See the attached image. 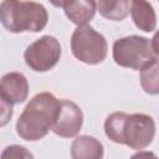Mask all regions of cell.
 Listing matches in <instances>:
<instances>
[{
    "label": "cell",
    "mask_w": 159,
    "mask_h": 159,
    "mask_svg": "<svg viewBox=\"0 0 159 159\" xmlns=\"http://www.w3.org/2000/svg\"><path fill=\"white\" fill-rule=\"evenodd\" d=\"M104 132L114 143L124 144L134 150H143L154 139L155 123L150 116L144 113L114 112L106 118Z\"/></svg>",
    "instance_id": "cell-1"
},
{
    "label": "cell",
    "mask_w": 159,
    "mask_h": 159,
    "mask_svg": "<svg viewBox=\"0 0 159 159\" xmlns=\"http://www.w3.org/2000/svg\"><path fill=\"white\" fill-rule=\"evenodd\" d=\"M60 111V101L50 92H41L24 108L16 122L17 135L27 142L42 139L52 129Z\"/></svg>",
    "instance_id": "cell-2"
},
{
    "label": "cell",
    "mask_w": 159,
    "mask_h": 159,
    "mask_svg": "<svg viewBox=\"0 0 159 159\" xmlns=\"http://www.w3.org/2000/svg\"><path fill=\"white\" fill-rule=\"evenodd\" d=\"M0 20L2 26L12 32H39L48 21L46 7L31 0H2L0 5Z\"/></svg>",
    "instance_id": "cell-3"
},
{
    "label": "cell",
    "mask_w": 159,
    "mask_h": 159,
    "mask_svg": "<svg viewBox=\"0 0 159 159\" xmlns=\"http://www.w3.org/2000/svg\"><path fill=\"white\" fill-rule=\"evenodd\" d=\"M72 55L87 65H97L106 60L108 45L106 37L89 25H78L71 36Z\"/></svg>",
    "instance_id": "cell-4"
},
{
    "label": "cell",
    "mask_w": 159,
    "mask_h": 159,
    "mask_svg": "<svg viewBox=\"0 0 159 159\" xmlns=\"http://www.w3.org/2000/svg\"><path fill=\"white\" fill-rule=\"evenodd\" d=\"M112 52L113 60L117 65L138 71L155 57L150 41L147 37L138 35L116 40Z\"/></svg>",
    "instance_id": "cell-5"
},
{
    "label": "cell",
    "mask_w": 159,
    "mask_h": 159,
    "mask_svg": "<svg viewBox=\"0 0 159 159\" xmlns=\"http://www.w3.org/2000/svg\"><path fill=\"white\" fill-rule=\"evenodd\" d=\"M61 57V45L53 36L45 35L30 43L24 58L26 65L35 72H46L53 68Z\"/></svg>",
    "instance_id": "cell-6"
},
{
    "label": "cell",
    "mask_w": 159,
    "mask_h": 159,
    "mask_svg": "<svg viewBox=\"0 0 159 159\" xmlns=\"http://www.w3.org/2000/svg\"><path fill=\"white\" fill-rule=\"evenodd\" d=\"M83 124L81 108L70 99H60V111L52 127V132L62 138H72L78 134Z\"/></svg>",
    "instance_id": "cell-7"
},
{
    "label": "cell",
    "mask_w": 159,
    "mask_h": 159,
    "mask_svg": "<svg viewBox=\"0 0 159 159\" xmlns=\"http://www.w3.org/2000/svg\"><path fill=\"white\" fill-rule=\"evenodd\" d=\"M29 96V82L20 72H9L0 81V99L1 103L12 106L22 103Z\"/></svg>",
    "instance_id": "cell-8"
},
{
    "label": "cell",
    "mask_w": 159,
    "mask_h": 159,
    "mask_svg": "<svg viewBox=\"0 0 159 159\" xmlns=\"http://www.w3.org/2000/svg\"><path fill=\"white\" fill-rule=\"evenodd\" d=\"M130 16L134 25L144 32H152L157 27V15L148 0H132Z\"/></svg>",
    "instance_id": "cell-9"
},
{
    "label": "cell",
    "mask_w": 159,
    "mask_h": 159,
    "mask_svg": "<svg viewBox=\"0 0 159 159\" xmlns=\"http://www.w3.org/2000/svg\"><path fill=\"white\" fill-rule=\"evenodd\" d=\"M63 11L66 16L76 25L89 22L97 10L96 0H65Z\"/></svg>",
    "instance_id": "cell-10"
},
{
    "label": "cell",
    "mask_w": 159,
    "mask_h": 159,
    "mask_svg": "<svg viewBox=\"0 0 159 159\" xmlns=\"http://www.w3.org/2000/svg\"><path fill=\"white\" fill-rule=\"evenodd\" d=\"M73 159H101L103 158L102 143L91 135H80L71 144Z\"/></svg>",
    "instance_id": "cell-11"
},
{
    "label": "cell",
    "mask_w": 159,
    "mask_h": 159,
    "mask_svg": "<svg viewBox=\"0 0 159 159\" xmlns=\"http://www.w3.org/2000/svg\"><path fill=\"white\" fill-rule=\"evenodd\" d=\"M97 10L107 20L122 21L129 14V0H98Z\"/></svg>",
    "instance_id": "cell-12"
},
{
    "label": "cell",
    "mask_w": 159,
    "mask_h": 159,
    "mask_svg": "<svg viewBox=\"0 0 159 159\" xmlns=\"http://www.w3.org/2000/svg\"><path fill=\"white\" fill-rule=\"evenodd\" d=\"M140 86L148 94H159V58L154 57L140 70Z\"/></svg>",
    "instance_id": "cell-13"
},
{
    "label": "cell",
    "mask_w": 159,
    "mask_h": 159,
    "mask_svg": "<svg viewBox=\"0 0 159 159\" xmlns=\"http://www.w3.org/2000/svg\"><path fill=\"white\" fill-rule=\"evenodd\" d=\"M1 157L2 158H7V157L9 158H34V155L21 145H10L5 148Z\"/></svg>",
    "instance_id": "cell-14"
},
{
    "label": "cell",
    "mask_w": 159,
    "mask_h": 159,
    "mask_svg": "<svg viewBox=\"0 0 159 159\" xmlns=\"http://www.w3.org/2000/svg\"><path fill=\"white\" fill-rule=\"evenodd\" d=\"M150 45H152V50H153L154 55L159 56V30H157V32L153 35Z\"/></svg>",
    "instance_id": "cell-15"
},
{
    "label": "cell",
    "mask_w": 159,
    "mask_h": 159,
    "mask_svg": "<svg viewBox=\"0 0 159 159\" xmlns=\"http://www.w3.org/2000/svg\"><path fill=\"white\" fill-rule=\"evenodd\" d=\"M53 6H56V7H62L63 6V2H65V0H48Z\"/></svg>",
    "instance_id": "cell-16"
},
{
    "label": "cell",
    "mask_w": 159,
    "mask_h": 159,
    "mask_svg": "<svg viewBox=\"0 0 159 159\" xmlns=\"http://www.w3.org/2000/svg\"><path fill=\"white\" fill-rule=\"evenodd\" d=\"M158 1H159V0H158Z\"/></svg>",
    "instance_id": "cell-17"
}]
</instances>
